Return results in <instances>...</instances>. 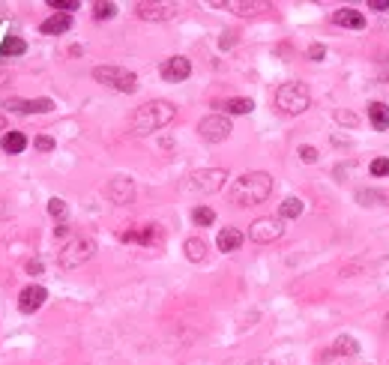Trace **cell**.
<instances>
[{
    "label": "cell",
    "instance_id": "cell-1",
    "mask_svg": "<svg viewBox=\"0 0 389 365\" xmlns=\"http://www.w3.org/2000/svg\"><path fill=\"white\" fill-rule=\"evenodd\" d=\"M269 195H273V177H269L267 171H246V174H240L231 182V191H228L234 207L264 204Z\"/></svg>",
    "mask_w": 389,
    "mask_h": 365
},
{
    "label": "cell",
    "instance_id": "cell-36",
    "mask_svg": "<svg viewBox=\"0 0 389 365\" xmlns=\"http://www.w3.org/2000/svg\"><path fill=\"white\" fill-rule=\"evenodd\" d=\"M336 117H339V120H341V123H350V126H357V123H359V120H357V114H354V111H350V114H348V111H339V114H336Z\"/></svg>",
    "mask_w": 389,
    "mask_h": 365
},
{
    "label": "cell",
    "instance_id": "cell-30",
    "mask_svg": "<svg viewBox=\"0 0 389 365\" xmlns=\"http://www.w3.org/2000/svg\"><path fill=\"white\" fill-rule=\"evenodd\" d=\"M48 6L57 9L60 15H69V12H75L78 9V0H48Z\"/></svg>",
    "mask_w": 389,
    "mask_h": 365
},
{
    "label": "cell",
    "instance_id": "cell-12",
    "mask_svg": "<svg viewBox=\"0 0 389 365\" xmlns=\"http://www.w3.org/2000/svg\"><path fill=\"white\" fill-rule=\"evenodd\" d=\"M45 299H48V290H45L42 285H27L21 294H18V312L21 315L39 312V308L45 306Z\"/></svg>",
    "mask_w": 389,
    "mask_h": 365
},
{
    "label": "cell",
    "instance_id": "cell-9",
    "mask_svg": "<svg viewBox=\"0 0 389 365\" xmlns=\"http://www.w3.org/2000/svg\"><path fill=\"white\" fill-rule=\"evenodd\" d=\"M159 75L165 81H174V84H177V81H186L189 75H192V63H189V57H183V54H174V57L162 60Z\"/></svg>",
    "mask_w": 389,
    "mask_h": 365
},
{
    "label": "cell",
    "instance_id": "cell-33",
    "mask_svg": "<svg viewBox=\"0 0 389 365\" xmlns=\"http://www.w3.org/2000/svg\"><path fill=\"white\" fill-rule=\"evenodd\" d=\"M300 159L305 162V165H314V162H318V150L314 147H300Z\"/></svg>",
    "mask_w": 389,
    "mask_h": 365
},
{
    "label": "cell",
    "instance_id": "cell-11",
    "mask_svg": "<svg viewBox=\"0 0 389 365\" xmlns=\"http://www.w3.org/2000/svg\"><path fill=\"white\" fill-rule=\"evenodd\" d=\"M135 15L144 18V21H171V18L177 15V6L174 3H147V0H141V3H135Z\"/></svg>",
    "mask_w": 389,
    "mask_h": 365
},
{
    "label": "cell",
    "instance_id": "cell-3",
    "mask_svg": "<svg viewBox=\"0 0 389 365\" xmlns=\"http://www.w3.org/2000/svg\"><path fill=\"white\" fill-rule=\"evenodd\" d=\"M309 105H312V93L305 84H300V81H287V84H282L276 90V108L278 111L296 117V114L309 111Z\"/></svg>",
    "mask_w": 389,
    "mask_h": 365
},
{
    "label": "cell",
    "instance_id": "cell-25",
    "mask_svg": "<svg viewBox=\"0 0 389 365\" xmlns=\"http://www.w3.org/2000/svg\"><path fill=\"white\" fill-rule=\"evenodd\" d=\"M231 9V12H237V15H258V12H264L267 3H246V0H231V3H225Z\"/></svg>",
    "mask_w": 389,
    "mask_h": 365
},
{
    "label": "cell",
    "instance_id": "cell-41",
    "mask_svg": "<svg viewBox=\"0 0 389 365\" xmlns=\"http://www.w3.org/2000/svg\"><path fill=\"white\" fill-rule=\"evenodd\" d=\"M9 81V69H0V84H6Z\"/></svg>",
    "mask_w": 389,
    "mask_h": 365
},
{
    "label": "cell",
    "instance_id": "cell-7",
    "mask_svg": "<svg viewBox=\"0 0 389 365\" xmlns=\"http://www.w3.org/2000/svg\"><path fill=\"white\" fill-rule=\"evenodd\" d=\"M282 234H285L282 218H273V216H260L249 225V240L258 245H269V243L282 240Z\"/></svg>",
    "mask_w": 389,
    "mask_h": 365
},
{
    "label": "cell",
    "instance_id": "cell-22",
    "mask_svg": "<svg viewBox=\"0 0 389 365\" xmlns=\"http://www.w3.org/2000/svg\"><path fill=\"white\" fill-rule=\"evenodd\" d=\"M332 353L336 357H354V353H359V341L350 339V335H339L336 344H332Z\"/></svg>",
    "mask_w": 389,
    "mask_h": 365
},
{
    "label": "cell",
    "instance_id": "cell-28",
    "mask_svg": "<svg viewBox=\"0 0 389 365\" xmlns=\"http://www.w3.org/2000/svg\"><path fill=\"white\" fill-rule=\"evenodd\" d=\"M192 222L201 225V227H207V225L216 222V213H213L210 207H195V209H192Z\"/></svg>",
    "mask_w": 389,
    "mask_h": 365
},
{
    "label": "cell",
    "instance_id": "cell-31",
    "mask_svg": "<svg viewBox=\"0 0 389 365\" xmlns=\"http://www.w3.org/2000/svg\"><path fill=\"white\" fill-rule=\"evenodd\" d=\"M372 177H389V159H374L372 162Z\"/></svg>",
    "mask_w": 389,
    "mask_h": 365
},
{
    "label": "cell",
    "instance_id": "cell-40",
    "mask_svg": "<svg viewBox=\"0 0 389 365\" xmlns=\"http://www.w3.org/2000/svg\"><path fill=\"white\" fill-rule=\"evenodd\" d=\"M69 234V225L66 222H63V225H57V227H54V236H60V240H63V236H66Z\"/></svg>",
    "mask_w": 389,
    "mask_h": 365
},
{
    "label": "cell",
    "instance_id": "cell-37",
    "mask_svg": "<svg viewBox=\"0 0 389 365\" xmlns=\"http://www.w3.org/2000/svg\"><path fill=\"white\" fill-rule=\"evenodd\" d=\"M27 272H30V276H39V272H42V261H27Z\"/></svg>",
    "mask_w": 389,
    "mask_h": 365
},
{
    "label": "cell",
    "instance_id": "cell-27",
    "mask_svg": "<svg viewBox=\"0 0 389 365\" xmlns=\"http://www.w3.org/2000/svg\"><path fill=\"white\" fill-rule=\"evenodd\" d=\"M48 213H51V218H57V222L63 225V218L69 216L66 200H63V198H51V200H48Z\"/></svg>",
    "mask_w": 389,
    "mask_h": 365
},
{
    "label": "cell",
    "instance_id": "cell-14",
    "mask_svg": "<svg viewBox=\"0 0 389 365\" xmlns=\"http://www.w3.org/2000/svg\"><path fill=\"white\" fill-rule=\"evenodd\" d=\"M120 240H123V243L153 245V243H159V240H162V231H159V225H141V227H135V231H123V234H120Z\"/></svg>",
    "mask_w": 389,
    "mask_h": 365
},
{
    "label": "cell",
    "instance_id": "cell-23",
    "mask_svg": "<svg viewBox=\"0 0 389 365\" xmlns=\"http://www.w3.org/2000/svg\"><path fill=\"white\" fill-rule=\"evenodd\" d=\"M303 209H305V204L300 198H285L282 207H278V218H300Z\"/></svg>",
    "mask_w": 389,
    "mask_h": 365
},
{
    "label": "cell",
    "instance_id": "cell-43",
    "mask_svg": "<svg viewBox=\"0 0 389 365\" xmlns=\"http://www.w3.org/2000/svg\"><path fill=\"white\" fill-rule=\"evenodd\" d=\"M0 129H6V117L3 114H0Z\"/></svg>",
    "mask_w": 389,
    "mask_h": 365
},
{
    "label": "cell",
    "instance_id": "cell-39",
    "mask_svg": "<svg viewBox=\"0 0 389 365\" xmlns=\"http://www.w3.org/2000/svg\"><path fill=\"white\" fill-rule=\"evenodd\" d=\"M368 6H372V9H381V12H383V9H389V0H368Z\"/></svg>",
    "mask_w": 389,
    "mask_h": 365
},
{
    "label": "cell",
    "instance_id": "cell-8",
    "mask_svg": "<svg viewBox=\"0 0 389 365\" xmlns=\"http://www.w3.org/2000/svg\"><path fill=\"white\" fill-rule=\"evenodd\" d=\"M231 132H234V126H231V120L225 114H207L204 120L198 123V135H201L204 141H210V144L228 141Z\"/></svg>",
    "mask_w": 389,
    "mask_h": 365
},
{
    "label": "cell",
    "instance_id": "cell-29",
    "mask_svg": "<svg viewBox=\"0 0 389 365\" xmlns=\"http://www.w3.org/2000/svg\"><path fill=\"white\" fill-rule=\"evenodd\" d=\"M114 15H117L114 3H102V0L93 3V18H96V21H108V18H114Z\"/></svg>",
    "mask_w": 389,
    "mask_h": 365
},
{
    "label": "cell",
    "instance_id": "cell-34",
    "mask_svg": "<svg viewBox=\"0 0 389 365\" xmlns=\"http://www.w3.org/2000/svg\"><path fill=\"white\" fill-rule=\"evenodd\" d=\"M234 42H237V33H231V30H228V33H222V39H219L222 48H231Z\"/></svg>",
    "mask_w": 389,
    "mask_h": 365
},
{
    "label": "cell",
    "instance_id": "cell-5",
    "mask_svg": "<svg viewBox=\"0 0 389 365\" xmlns=\"http://www.w3.org/2000/svg\"><path fill=\"white\" fill-rule=\"evenodd\" d=\"M228 182V171L225 168H201L192 171L186 177V191H195V195H213V191L225 189Z\"/></svg>",
    "mask_w": 389,
    "mask_h": 365
},
{
    "label": "cell",
    "instance_id": "cell-44",
    "mask_svg": "<svg viewBox=\"0 0 389 365\" xmlns=\"http://www.w3.org/2000/svg\"><path fill=\"white\" fill-rule=\"evenodd\" d=\"M383 81H389V72H383Z\"/></svg>",
    "mask_w": 389,
    "mask_h": 365
},
{
    "label": "cell",
    "instance_id": "cell-24",
    "mask_svg": "<svg viewBox=\"0 0 389 365\" xmlns=\"http://www.w3.org/2000/svg\"><path fill=\"white\" fill-rule=\"evenodd\" d=\"M222 108H225L228 114H249L252 108H255V102H252V99H246V96H234V99H225Z\"/></svg>",
    "mask_w": 389,
    "mask_h": 365
},
{
    "label": "cell",
    "instance_id": "cell-38",
    "mask_svg": "<svg viewBox=\"0 0 389 365\" xmlns=\"http://www.w3.org/2000/svg\"><path fill=\"white\" fill-rule=\"evenodd\" d=\"M246 365H278L276 359H267V357H258V359H249Z\"/></svg>",
    "mask_w": 389,
    "mask_h": 365
},
{
    "label": "cell",
    "instance_id": "cell-26",
    "mask_svg": "<svg viewBox=\"0 0 389 365\" xmlns=\"http://www.w3.org/2000/svg\"><path fill=\"white\" fill-rule=\"evenodd\" d=\"M0 51H3L6 57H21V54L27 51V42L18 39V36H6L3 45H0Z\"/></svg>",
    "mask_w": 389,
    "mask_h": 365
},
{
    "label": "cell",
    "instance_id": "cell-32",
    "mask_svg": "<svg viewBox=\"0 0 389 365\" xmlns=\"http://www.w3.org/2000/svg\"><path fill=\"white\" fill-rule=\"evenodd\" d=\"M33 147L42 150V153H51L54 150V138H48V135H39V138L33 141Z\"/></svg>",
    "mask_w": 389,
    "mask_h": 365
},
{
    "label": "cell",
    "instance_id": "cell-18",
    "mask_svg": "<svg viewBox=\"0 0 389 365\" xmlns=\"http://www.w3.org/2000/svg\"><path fill=\"white\" fill-rule=\"evenodd\" d=\"M368 120H372V126H374L377 132L389 129V105H383V102H372V105H368Z\"/></svg>",
    "mask_w": 389,
    "mask_h": 365
},
{
    "label": "cell",
    "instance_id": "cell-4",
    "mask_svg": "<svg viewBox=\"0 0 389 365\" xmlns=\"http://www.w3.org/2000/svg\"><path fill=\"white\" fill-rule=\"evenodd\" d=\"M96 254V243L90 236H72L63 243V249L57 252V263L63 270H78L81 263H87Z\"/></svg>",
    "mask_w": 389,
    "mask_h": 365
},
{
    "label": "cell",
    "instance_id": "cell-19",
    "mask_svg": "<svg viewBox=\"0 0 389 365\" xmlns=\"http://www.w3.org/2000/svg\"><path fill=\"white\" fill-rule=\"evenodd\" d=\"M0 150L9 153V156H18V153L27 150V138H24L21 132H6L3 141H0Z\"/></svg>",
    "mask_w": 389,
    "mask_h": 365
},
{
    "label": "cell",
    "instance_id": "cell-17",
    "mask_svg": "<svg viewBox=\"0 0 389 365\" xmlns=\"http://www.w3.org/2000/svg\"><path fill=\"white\" fill-rule=\"evenodd\" d=\"M243 240H246V236H243L237 227H222L219 236H216V245H219V252H237Z\"/></svg>",
    "mask_w": 389,
    "mask_h": 365
},
{
    "label": "cell",
    "instance_id": "cell-20",
    "mask_svg": "<svg viewBox=\"0 0 389 365\" xmlns=\"http://www.w3.org/2000/svg\"><path fill=\"white\" fill-rule=\"evenodd\" d=\"M183 252H186V258L192 263L207 261V243L201 240V236H189V240L183 243Z\"/></svg>",
    "mask_w": 389,
    "mask_h": 365
},
{
    "label": "cell",
    "instance_id": "cell-45",
    "mask_svg": "<svg viewBox=\"0 0 389 365\" xmlns=\"http://www.w3.org/2000/svg\"><path fill=\"white\" fill-rule=\"evenodd\" d=\"M386 317H389V315H386Z\"/></svg>",
    "mask_w": 389,
    "mask_h": 365
},
{
    "label": "cell",
    "instance_id": "cell-21",
    "mask_svg": "<svg viewBox=\"0 0 389 365\" xmlns=\"http://www.w3.org/2000/svg\"><path fill=\"white\" fill-rule=\"evenodd\" d=\"M357 200H359L363 207L389 204V191H381V189H363V191H357Z\"/></svg>",
    "mask_w": 389,
    "mask_h": 365
},
{
    "label": "cell",
    "instance_id": "cell-42",
    "mask_svg": "<svg viewBox=\"0 0 389 365\" xmlns=\"http://www.w3.org/2000/svg\"><path fill=\"white\" fill-rule=\"evenodd\" d=\"M6 216V204H3V200H0V218H3Z\"/></svg>",
    "mask_w": 389,
    "mask_h": 365
},
{
    "label": "cell",
    "instance_id": "cell-15",
    "mask_svg": "<svg viewBox=\"0 0 389 365\" xmlns=\"http://www.w3.org/2000/svg\"><path fill=\"white\" fill-rule=\"evenodd\" d=\"M72 27V15H60V12H54V15H48L45 21L39 24V33H45V36H60V33H66Z\"/></svg>",
    "mask_w": 389,
    "mask_h": 365
},
{
    "label": "cell",
    "instance_id": "cell-16",
    "mask_svg": "<svg viewBox=\"0 0 389 365\" xmlns=\"http://www.w3.org/2000/svg\"><path fill=\"white\" fill-rule=\"evenodd\" d=\"M332 21H336L339 27H354V30H363V27H366L363 12H357V9H348V6L336 9V12H332Z\"/></svg>",
    "mask_w": 389,
    "mask_h": 365
},
{
    "label": "cell",
    "instance_id": "cell-10",
    "mask_svg": "<svg viewBox=\"0 0 389 365\" xmlns=\"http://www.w3.org/2000/svg\"><path fill=\"white\" fill-rule=\"evenodd\" d=\"M3 108H9L12 114H48L54 102L51 99H18V96H9Z\"/></svg>",
    "mask_w": 389,
    "mask_h": 365
},
{
    "label": "cell",
    "instance_id": "cell-2",
    "mask_svg": "<svg viewBox=\"0 0 389 365\" xmlns=\"http://www.w3.org/2000/svg\"><path fill=\"white\" fill-rule=\"evenodd\" d=\"M177 117V108L168 102V99H150V102H144L138 111L132 114V132L135 135H153L159 129H165V126Z\"/></svg>",
    "mask_w": 389,
    "mask_h": 365
},
{
    "label": "cell",
    "instance_id": "cell-35",
    "mask_svg": "<svg viewBox=\"0 0 389 365\" xmlns=\"http://www.w3.org/2000/svg\"><path fill=\"white\" fill-rule=\"evenodd\" d=\"M323 54H327V48H323V45H312V48H309V57H312V60H323Z\"/></svg>",
    "mask_w": 389,
    "mask_h": 365
},
{
    "label": "cell",
    "instance_id": "cell-13",
    "mask_svg": "<svg viewBox=\"0 0 389 365\" xmlns=\"http://www.w3.org/2000/svg\"><path fill=\"white\" fill-rule=\"evenodd\" d=\"M105 195L111 198V204H129V200L135 198V182L129 177H114L111 182H108V189H105Z\"/></svg>",
    "mask_w": 389,
    "mask_h": 365
},
{
    "label": "cell",
    "instance_id": "cell-6",
    "mask_svg": "<svg viewBox=\"0 0 389 365\" xmlns=\"http://www.w3.org/2000/svg\"><path fill=\"white\" fill-rule=\"evenodd\" d=\"M93 81H99V84H105L111 90H120V93H135L138 90V75L123 66H96Z\"/></svg>",
    "mask_w": 389,
    "mask_h": 365
}]
</instances>
